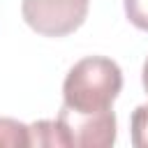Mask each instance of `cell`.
Listing matches in <instances>:
<instances>
[{
  "instance_id": "cell-1",
  "label": "cell",
  "mask_w": 148,
  "mask_h": 148,
  "mask_svg": "<svg viewBox=\"0 0 148 148\" xmlns=\"http://www.w3.org/2000/svg\"><path fill=\"white\" fill-rule=\"evenodd\" d=\"M123 88L120 67L104 56H90L79 60L65 76L62 99L76 113H99L111 109Z\"/></svg>"
},
{
  "instance_id": "cell-2",
  "label": "cell",
  "mask_w": 148,
  "mask_h": 148,
  "mask_svg": "<svg viewBox=\"0 0 148 148\" xmlns=\"http://www.w3.org/2000/svg\"><path fill=\"white\" fill-rule=\"evenodd\" d=\"M90 0H23V21L44 37H65L79 30Z\"/></svg>"
},
{
  "instance_id": "cell-3",
  "label": "cell",
  "mask_w": 148,
  "mask_h": 148,
  "mask_svg": "<svg viewBox=\"0 0 148 148\" xmlns=\"http://www.w3.org/2000/svg\"><path fill=\"white\" fill-rule=\"evenodd\" d=\"M56 120L62 132L65 146L109 148L116 143V113L111 109L99 113H76L62 104Z\"/></svg>"
},
{
  "instance_id": "cell-4",
  "label": "cell",
  "mask_w": 148,
  "mask_h": 148,
  "mask_svg": "<svg viewBox=\"0 0 148 148\" xmlns=\"http://www.w3.org/2000/svg\"><path fill=\"white\" fill-rule=\"evenodd\" d=\"M0 146L9 148L30 146V127L14 118H0Z\"/></svg>"
},
{
  "instance_id": "cell-5",
  "label": "cell",
  "mask_w": 148,
  "mask_h": 148,
  "mask_svg": "<svg viewBox=\"0 0 148 148\" xmlns=\"http://www.w3.org/2000/svg\"><path fill=\"white\" fill-rule=\"evenodd\" d=\"M30 146H65L58 120H37L30 125Z\"/></svg>"
},
{
  "instance_id": "cell-6",
  "label": "cell",
  "mask_w": 148,
  "mask_h": 148,
  "mask_svg": "<svg viewBox=\"0 0 148 148\" xmlns=\"http://www.w3.org/2000/svg\"><path fill=\"white\" fill-rule=\"evenodd\" d=\"M130 130H132V146L148 148V104H141L132 111Z\"/></svg>"
},
{
  "instance_id": "cell-7",
  "label": "cell",
  "mask_w": 148,
  "mask_h": 148,
  "mask_svg": "<svg viewBox=\"0 0 148 148\" xmlns=\"http://www.w3.org/2000/svg\"><path fill=\"white\" fill-rule=\"evenodd\" d=\"M125 14L132 25L148 32V0H125Z\"/></svg>"
},
{
  "instance_id": "cell-8",
  "label": "cell",
  "mask_w": 148,
  "mask_h": 148,
  "mask_svg": "<svg viewBox=\"0 0 148 148\" xmlns=\"http://www.w3.org/2000/svg\"><path fill=\"white\" fill-rule=\"evenodd\" d=\"M141 81H143V88H146V92H148V58H146V62H143V72H141Z\"/></svg>"
}]
</instances>
